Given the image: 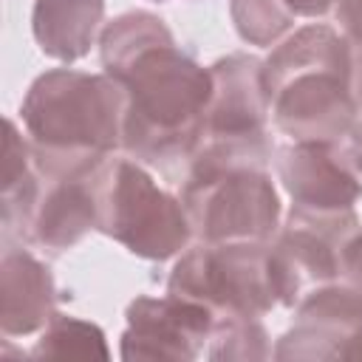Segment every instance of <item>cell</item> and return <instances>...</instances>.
<instances>
[{"mask_svg": "<svg viewBox=\"0 0 362 362\" xmlns=\"http://www.w3.org/2000/svg\"><path fill=\"white\" fill-rule=\"evenodd\" d=\"M99 59L105 74L127 90L122 150L164 175L187 173L204 139L212 93L209 68L175 42L158 14L141 8L102 25Z\"/></svg>", "mask_w": 362, "mask_h": 362, "instance_id": "1", "label": "cell"}, {"mask_svg": "<svg viewBox=\"0 0 362 362\" xmlns=\"http://www.w3.org/2000/svg\"><path fill=\"white\" fill-rule=\"evenodd\" d=\"M351 88H354V96L362 107V42L351 45Z\"/></svg>", "mask_w": 362, "mask_h": 362, "instance_id": "22", "label": "cell"}, {"mask_svg": "<svg viewBox=\"0 0 362 362\" xmlns=\"http://www.w3.org/2000/svg\"><path fill=\"white\" fill-rule=\"evenodd\" d=\"M209 76L212 93L204 116V139L238 144L272 141L266 130L272 105L263 82V59L232 51L209 65Z\"/></svg>", "mask_w": 362, "mask_h": 362, "instance_id": "10", "label": "cell"}, {"mask_svg": "<svg viewBox=\"0 0 362 362\" xmlns=\"http://www.w3.org/2000/svg\"><path fill=\"white\" fill-rule=\"evenodd\" d=\"M342 280L362 288V226L345 243V252H342Z\"/></svg>", "mask_w": 362, "mask_h": 362, "instance_id": "20", "label": "cell"}, {"mask_svg": "<svg viewBox=\"0 0 362 362\" xmlns=\"http://www.w3.org/2000/svg\"><path fill=\"white\" fill-rule=\"evenodd\" d=\"M96 232L144 260H170L195 238L181 198L158 187L144 164L107 156L96 173Z\"/></svg>", "mask_w": 362, "mask_h": 362, "instance_id": "4", "label": "cell"}, {"mask_svg": "<svg viewBox=\"0 0 362 362\" xmlns=\"http://www.w3.org/2000/svg\"><path fill=\"white\" fill-rule=\"evenodd\" d=\"M274 170L291 206L351 209L362 198V173L345 141H288L274 150Z\"/></svg>", "mask_w": 362, "mask_h": 362, "instance_id": "11", "label": "cell"}, {"mask_svg": "<svg viewBox=\"0 0 362 362\" xmlns=\"http://www.w3.org/2000/svg\"><path fill=\"white\" fill-rule=\"evenodd\" d=\"M288 6L300 17H322V14L334 11L337 0H288Z\"/></svg>", "mask_w": 362, "mask_h": 362, "instance_id": "21", "label": "cell"}, {"mask_svg": "<svg viewBox=\"0 0 362 362\" xmlns=\"http://www.w3.org/2000/svg\"><path fill=\"white\" fill-rule=\"evenodd\" d=\"M274 359H362V288L337 280L305 294Z\"/></svg>", "mask_w": 362, "mask_h": 362, "instance_id": "8", "label": "cell"}, {"mask_svg": "<svg viewBox=\"0 0 362 362\" xmlns=\"http://www.w3.org/2000/svg\"><path fill=\"white\" fill-rule=\"evenodd\" d=\"M31 356L42 359H107V339L96 322L74 314H54L31 348Z\"/></svg>", "mask_w": 362, "mask_h": 362, "instance_id": "16", "label": "cell"}, {"mask_svg": "<svg viewBox=\"0 0 362 362\" xmlns=\"http://www.w3.org/2000/svg\"><path fill=\"white\" fill-rule=\"evenodd\" d=\"M348 150H351V158L356 164V170L362 173V107H359V116L348 133Z\"/></svg>", "mask_w": 362, "mask_h": 362, "instance_id": "23", "label": "cell"}, {"mask_svg": "<svg viewBox=\"0 0 362 362\" xmlns=\"http://www.w3.org/2000/svg\"><path fill=\"white\" fill-rule=\"evenodd\" d=\"M102 164L59 178H42V192L28 226L25 246H37L51 257L74 249L96 229V173Z\"/></svg>", "mask_w": 362, "mask_h": 362, "instance_id": "12", "label": "cell"}, {"mask_svg": "<svg viewBox=\"0 0 362 362\" xmlns=\"http://www.w3.org/2000/svg\"><path fill=\"white\" fill-rule=\"evenodd\" d=\"M178 187L198 243L272 240L280 229V195L263 167L187 170Z\"/></svg>", "mask_w": 362, "mask_h": 362, "instance_id": "6", "label": "cell"}, {"mask_svg": "<svg viewBox=\"0 0 362 362\" xmlns=\"http://www.w3.org/2000/svg\"><path fill=\"white\" fill-rule=\"evenodd\" d=\"M359 218L351 209L291 206L286 223L269 240V272L277 305L294 308L320 286L342 280V252Z\"/></svg>", "mask_w": 362, "mask_h": 362, "instance_id": "7", "label": "cell"}, {"mask_svg": "<svg viewBox=\"0 0 362 362\" xmlns=\"http://www.w3.org/2000/svg\"><path fill=\"white\" fill-rule=\"evenodd\" d=\"M167 291L206 305L215 317L260 320L277 305L269 240H192L170 269Z\"/></svg>", "mask_w": 362, "mask_h": 362, "instance_id": "5", "label": "cell"}, {"mask_svg": "<svg viewBox=\"0 0 362 362\" xmlns=\"http://www.w3.org/2000/svg\"><path fill=\"white\" fill-rule=\"evenodd\" d=\"M124 113L122 82L74 68L40 74L20 105L31 147L54 156H113L122 150Z\"/></svg>", "mask_w": 362, "mask_h": 362, "instance_id": "3", "label": "cell"}, {"mask_svg": "<svg viewBox=\"0 0 362 362\" xmlns=\"http://www.w3.org/2000/svg\"><path fill=\"white\" fill-rule=\"evenodd\" d=\"M42 192V178L34 167L31 141L17 130L14 119H6V141H3V195H0V223L3 240H28V226Z\"/></svg>", "mask_w": 362, "mask_h": 362, "instance_id": "15", "label": "cell"}, {"mask_svg": "<svg viewBox=\"0 0 362 362\" xmlns=\"http://www.w3.org/2000/svg\"><path fill=\"white\" fill-rule=\"evenodd\" d=\"M127 328L122 334V359H198L212 337L215 314L178 294L136 297L124 311Z\"/></svg>", "mask_w": 362, "mask_h": 362, "instance_id": "9", "label": "cell"}, {"mask_svg": "<svg viewBox=\"0 0 362 362\" xmlns=\"http://www.w3.org/2000/svg\"><path fill=\"white\" fill-rule=\"evenodd\" d=\"M206 359H269L274 356L269 331L255 317H218L209 345L204 351Z\"/></svg>", "mask_w": 362, "mask_h": 362, "instance_id": "17", "label": "cell"}, {"mask_svg": "<svg viewBox=\"0 0 362 362\" xmlns=\"http://www.w3.org/2000/svg\"><path fill=\"white\" fill-rule=\"evenodd\" d=\"M102 17L105 0H34L31 34L45 57L76 62L96 42Z\"/></svg>", "mask_w": 362, "mask_h": 362, "instance_id": "14", "label": "cell"}, {"mask_svg": "<svg viewBox=\"0 0 362 362\" xmlns=\"http://www.w3.org/2000/svg\"><path fill=\"white\" fill-rule=\"evenodd\" d=\"M334 17L351 45L362 42V0H337Z\"/></svg>", "mask_w": 362, "mask_h": 362, "instance_id": "19", "label": "cell"}, {"mask_svg": "<svg viewBox=\"0 0 362 362\" xmlns=\"http://www.w3.org/2000/svg\"><path fill=\"white\" fill-rule=\"evenodd\" d=\"M229 14L238 37L249 45H274L297 17L288 0H229Z\"/></svg>", "mask_w": 362, "mask_h": 362, "instance_id": "18", "label": "cell"}, {"mask_svg": "<svg viewBox=\"0 0 362 362\" xmlns=\"http://www.w3.org/2000/svg\"><path fill=\"white\" fill-rule=\"evenodd\" d=\"M274 127L291 141H348L359 116L351 42L331 25H305L263 59Z\"/></svg>", "mask_w": 362, "mask_h": 362, "instance_id": "2", "label": "cell"}, {"mask_svg": "<svg viewBox=\"0 0 362 362\" xmlns=\"http://www.w3.org/2000/svg\"><path fill=\"white\" fill-rule=\"evenodd\" d=\"M0 325L3 337H25L48 325L57 314V286L51 269L25 243L3 240L0 257Z\"/></svg>", "mask_w": 362, "mask_h": 362, "instance_id": "13", "label": "cell"}]
</instances>
